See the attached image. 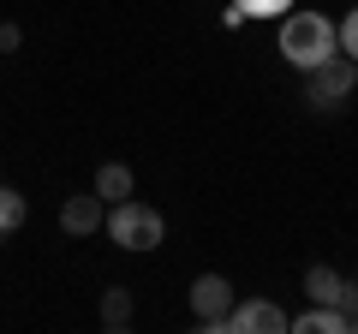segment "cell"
Listing matches in <instances>:
<instances>
[{"instance_id":"obj_1","label":"cell","mask_w":358,"mask_h":334,"mask_svg":"<svg viewBox=\"0 0 358 334\" xmlns=\"http://www.w3.org/2000/svg\"><path fill=\"white\" fill-rule=\"evenodd\" d=\"M281 54L299 66V72L322 66L334 54V18H322V13H287L281 18Z\"/></svg>"},{"instance_id":"obj_2","label":"cell","mask_w":358,"mask_h":334,"mask_svg":"<svg viewBox=\"0 0 358 334\" xmlns=\"http://www.w3.org/2000/svg\"><path fill=\"white\" fill-rule=\"evenodd\" d=\"M108 239H114L120 251H155V245L167 239V221H162V209L126 197V203H108Z\"/></svg>"},{"instance_id":"obj_3","label":"cell","mask_w":358,"mask_h":334,"mask_svg":"<svg viewBox=\"0 0 358 334\" xmlns=\"http://www.w3.org/2000/svg\"><path fill=\"white\" fill-rule=\"evenodd\" d=\"M352 90H358V60H346L341 48H334L322 66H310V72H305V102L322 108V114L341 108V102H352Z\"/></svg>"},{"instance_id":"obj_4","label":"cell","mask_w":358,"mask_h":334,"mask_svg":"<svg viewBox=\"0 0 358 334\" xmlns=\"http://www.w3.org/2000/svg\"><path fill=\"white\" fill-rule=\"evenodd\" d=\"M305 298L352 317V310H358V281H346V275L329 269V263H310V269H305Z\"/></svg>"},{"instance_id":"obj_5","label":"cell","mask_w":358,"mask_h":334,"mask_svg":"<svg viewBox=\"0 0 358 334\" xmlns=\"http://www.w3.org/2000/svg\"><path fill=\"white\" fill-rule=\"evenodd\" d=\"M192 310H197V322H203V328H221V322H227V310H233L227 275H197V281H192Z\"/></svg>"},{"instance_id":"obj_6","label":"cell","mask_w":358,"mask_h":334,"mask_svg":"<svg viewBox=\"0 0 358 334\" xmlns=\"http://www.w3.org/2000/svg\"><path fill=\"white\" fill-rule=\"evenodd\" d=\"M221 328H239V334H287V310L268 305V298H245V305L227 310Z\"/></svg>"},{"instance_id":"obj_7","label":"cell","mask_w":358,"mask_h":334,"mask_svg":"<svg viewBox=\"0 0 358 334\" xmlns=\"http://www.w3.org/2000/svg\"><path fill=\"white\" fill-rule=\"evenodd\" d=\"M102 221H108V203L96 191H78V197H66V203H60V227L72 233V239H90Z\"/></svg>"},{"instance_id":"obj_8","label":"cell","mask_w":358,"mask_h":334,"mask_svg":"<svg viewBox=\"0 0 358 334\" xmlns=\"http://www.w3.org/2000/svg\"><path fill=\"white\" fill-rule=\"evenodd\" d=\"M287 328H299V334H346V310L310 305V310H299V317H287Z\"/></svg>"},{"instance_id":"obj_9","label":"cell","mask_w":358,"mask_h":334,"mask_svg":"<svg viewBox=\"0 0 358 334\" xmlns=\"http://www.w3.org/2000/svg\"><path fill=\"white\" fill-rule=\"evenodd\" d=\"M90 191L102 197V203H126V197H131V167L102 161V167H96V185H90Z\"/></svg>"},{"instance_id":"obj_10","label":"cell","mask_w":358,"mask_h":334,"mask_svg":"<svg viewBox=\"0 0 358 334\" xmlns=\"http://www.w3.org/2000/svg\"><path fill=\"white\" fill-rule=\"evenodd\" d=\"M24 215H30V203H24V197H18V191H13L6 180H0V239L24 227Z\"/></svg>"},{"instance_id":"obj_11","label":"cell","mask_w":358,"mask_h":334,"mask_svg":"<svg viewBox=\"0 0 358 334\" xmlns=\"http://www.w3.org/2000/svg\"><path fill=\"white\" fill-rule=\"evenodd\" d=\"M102 322L108 328H131V293L126 286H108L102 293Z\"/></svg>"},{"instance_id":"obj_12","label":"cell","mask_w":358,"mask_h":334,"mask_svg":"<svg viewBox=\"0 0 358 334\" xmlns=\"http://www.w3.org/2000/svg\"><path fill=\"white\" fill-rule=\"evenodd\" d=\"M245 18H287L293 13V0H233Z\"/></svg>"},{"instance_id":"obj_13","label":"cell","mask_w":358,"mask_h":334,"mask_svg":"<svg viewBox=\"0 0 358 334\" xmlns=\"http://www.w3.org/2000/svg\"><path fill=\"white\" fill-rule=\"evenodd\" d=\"M334 48H341L346 60H358V6L346 13V24H334Z\"/></svg>"},{"instance_id":"obj_14","label":"cell","mask_w":358,"mask_h":334,"mask_svg":"<svg viewBox=\"0 0 358 334\" xmlns=\"http://www.w3.org/2000/svg\"><path fill=\"white\" fill-rule=\"evenodd\" d=\"M18 42H24V30H18V24H6V18H0V54H13Z\"/></svg>"},{"instance_id":"obj_15","label":"cell","mask_w":358,"mask_h":334,"mask_svg":"<svg viewBox=\"0 0 358 334\" xmlns=\"http://www.w3.org/2000/svg\"><path fill=\"white\" fill-rule=\"evenodd\" d=\"M352 281H358V275H352Z\"/></svg>"}]
</instances>
